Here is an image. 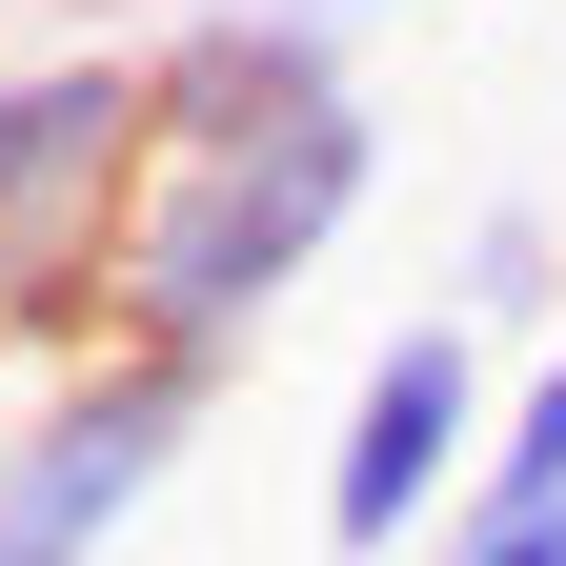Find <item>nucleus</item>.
I'll return each mask as SVG.
<instances>
[{
  "label": "nucleus",
  "mask_w": 566,
  "mask_h": 566,
  "mask_svg": "<svg viewBox=\"0 0 566 566\" xmlns=\"http://www.w3.org/2000/svg\"><path fill=\"white\" fill-rule=\"evenodd\" d=\"M485 424H506L485 344H465L446 304H405V324L365 344V385H344V424H324V546H344V566L446 546V526L485 506Z\"/></svg>",
  "instance_id": "obj_2"
},
{
  "label": "nucleus",
  "mask_w": 566,
  "mask_h": 566,
  "mask_svg": "<svg viewBox=\"0 0 566 566\" xmlns=\"http://www.w3.org/2000/svg\"><path fill=\"white\" fill-rule=\"evenodd\" d=\"M324 21H365V0H324Z\"/></svg>",
  "instance_id": "obj_9"
},
{
  "label": "nucleus",
  "mask_w": 566,
  "mask_h": 566,
  "mask_svg": "<svg viewBox=\"0 0 566 566\" xmlns=\"http://www.w3.org/2000/svg\"><path fill=\"white\" fill-rule=\"evenodd\" d=\"M142 102H163V163H223V142L365 102V61L324 0H182V21H142Z\"/></svg>",
  "instance_id": "obj_5"
},
{
  "label": "nucleus",
  "mask_w": 566,
  "mask_h": 566,
  "mask_svg": "<svg viewBox=\"0 0 566 566\" xmlns=\"http://www.w3.org/2000/svg\"><path fill=\"white\" fill-rule=\"evenodd\" d=\"M142 163H163L142 41H21V61H0V283L61 263V243H122Z\"/></svg>",
  "instance_id": "obj_4"
},
{
  "label": "nucleus",
  "mask_w": 566,
  "mask_h": 566,
  "mask_svg": "<svg viewBox=\"0 0 566 566\" xmlns=\"http://www.w3.org/2000/svg\"><path fill=\"white\" fill-rule=\"evenodd\" d=\"M446 324H465V344H485V324H546V344H566V223H546V202H485V223H465Z\"/></svg>",
  "instance_id": "obj_6"
},
{
  "label": "nucleus",
  "mask_w": 566,
  "mask_h": 566,
  "mask_svg": "<svg viewBox=\"0 0 566 566\" xmlns=\"http://www.w3.org/2000/svg\"><path fill=\"white\" fill-rule=\"evenodd\" d=\"M365 202H385V102H324L283 142H223V163H142V202H122V365L223 385L243 344L344 263Z\"/></svg>",
  "instance_id": "obj_1"
},
{
  "label": "nucleus",
  "mask_w": 566,
  "mask_h": 566,
  "mask_svg": "<svg viewBox=\"0 0 566 566\" xmlns=\"http://www.w3.org/2000/svg\"><path fill=\"white\" fill-rule=\"evenodd\" d=\"M424 566H566V526H546V506H465Z\"/></svg>",
  "instance_id": "obj_8"
},
{
  "label": "nucleus",
  "mask_w": 566,
  "mask_h": 566,
  "mask_svg": "<svg viewBox=\"0 0 566 566\" xmlns=\"http://www.w3.org/2000/svg\"><path fill=\"white\" fill-rule=\"evenodd\" d=\"M202 405H223V385H182V365H82V385H21V405H0V566H102V546L182 485Z\"/></svg>",
  "instance_id": "obj_3"
},
{
  "label": "nucleus",
  "mask_w": 566,
  "mask_h": 566,
  "mask_svg": "<svg viewBox=\"0 0 566 566\" xmlns=\"http://www.w3.org/2000/svg\"><path fill=\"white\" fill-rule=\"evenodd\" d=\"M485 506H546L566 526V344L506 365V424H485Z\"/></svg>",
  "instance_id": "obj_7"
}]
</instances>
